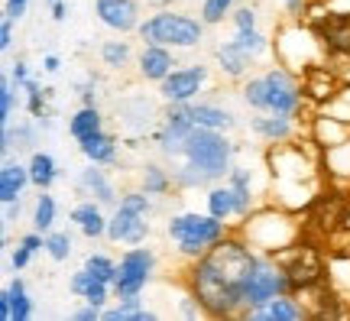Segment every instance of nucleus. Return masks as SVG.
Here are the masks:
<instances>
[{"mask_svg": "<svg viewBox=\"0 0 350 321\" xmlns=\"http://www.w3.org/2000/svg\"><path fill=\"white\" fill-rule=\"evenodd\" d=\"M256 270H260V263L253 259L250 250L237 247V244L214 247L198 263V272H195V292H198L201 305L214 315L234 311L243 302L247 283Z\"/></svg>", "mask_w": 350, "mask_h": 321, "instance_id": "f257e3e1", "label": "nucleus"}, {"mask_svg": "<svg viewBox=\"0 0 350 321\" xmlns=\"http://www.w3.org/2000/svg\"><path fill=\"white\" fill-rule=\"evenodd\" d=\"M185 156H188V162H191L195 169H201L208 179H217V175L227 172L230 146H227V140L217 133V130L195 124V130H191L185 140Z\"/></svg>", "mask_w": 350, "mask_h": 321, "instance_id": "f03ea898", "label": "nucleus"}, {"mask_svg": "<svg viewBox=\"0 0 350 321\" xmlns=\"http://www.w3.org/2000/svg\"><path fill=\"white\" fill-rule=\"evenodd\" d=\"M247 101H250L253 107H260V111L288 117V114L299 107V91H295V85L288 81V75L269 72V75H262V78H256V81L247 85Z\"/></svg>", "mask_w": 350, "mask_h": 321, "instance_id": "7ed1b4c3", "label": "nucleus"}, {"mask_svg": "<svg viewBox=\"0 0 350 321\" xmlns=\"http://www.w3.org/2000/svg\"><path fill=\"white\" fill-rule=\"evenodd\" d=\"M139 36L152 46H195L201 39V23L175 13H159L139 26Z\"/></svg>", "mask_w": 350, "mask_h": 321, "instance_id": "20e7f679", "label": "nucleus"}, {"mask_svg": "<svg viewBox=\"0 0 350 321\" xmlns=\"http://www.w3.org/2000/svg\"><path fill=\"white\" fill-rule=\"evenodd\" d=\"M146 211H150V201L146 195H126L120 201V208L113 214V221L107 224V234L111 240H126V244H139L146 237Z\"/></svg>", "mask_w": 350, "mask_h": 321, "instance_id": "39448f33", "label": "nucleus"}, {"mask_svg": "<svg viewBox=\"0 0 350 321\" xmlns=\"http://www.w3.org/2000/svg\"><path fill=\"white\" fill-rule=\"evenodd\" d=\"M169 234L182 244L185 253H198L201 247L214 244L221 237V218H201V214H182L169 224Z\"/></svg>", "mask_w": 350, "mask_h": 321, "instance_id": "423d86ee", "label": "nucleus"}, {"mask_svg": "<svg viewBox=\"0 0 350 321\" xmlns=\"http://www.w3.org/2000/svg\"><path fill=\"white\" fill-rule=\"evenodd\" d=\"M150 270H152V253L150 250H130V253L120 259V266H117V279H113L117 296L124 298V302L137 298L139 289H143L146 279H150Z\"/></svg>", "mask_w": 350, "mask_h": 321, "instance_id": "0eeeda50", "label": "nucleus"}, {"mask_svg": "<svg viewBox=\"0 0 350 321\" xmlns=\"http://www.w3.org/2000/svg\"><path fill=\"white\" fill-rule=\"evenodd\" d=\"M288 285V279L282 276V272L275 270H266V266H260V270L253 272V279L247 283V292H243V302H250V305H262V302H269V298H275L282 289Z\"/></svg>", "mask_w": 350, "mask_h": 321, "instance_id": "6e6552de", "label": "nucleus"}, {"mask_svg": "<svg viewBox=\"0 0 350 321\" xmlns=\"http://www.w3.org/2000/svg\"><path fill=\"white\" fill-rule=\"evenodd\" d=\"M204 81V68L195 65V68H182V72H172L163 78V94L169 101H188Z\"/></svg>", "mask_w": 350, "mask_h": 321, "instance_id": "1a4fd4ad", "label": "nucleus"}, {"mask_svg": "<svg viewBox=\"0 0 350 321\" xmlns=\"http://www.w3.org/2000/svg\"><path fill=\"white\" fill-rule=\"evenodd\" d=\"M191 130H195V120H191L188 107L172 111V114H169V124H165V130L159 133V143H163L165 153H185V140H188V133H191Z\"/></svg>", "mask_w": 350, "mask_h": 321, "instance_id": "9d476101", "label": "nucleus"}, {"mask_svg": "<svg viewBox=\"0 0 350 321\" xmlns=\"http://www.w3.org/2000/svg\"><path fill=\"white\" fill-rule=\"evenodd\" d=\"M98 16L111 29H133L137 26V3L133 0H98Z\"/></svg>", "mask_w": 350, "mask_h": 321, "instance_id": "9b49d317", "label": "nucleus"}, {"mask_svg": "<svg viewBox=\"0 0 350 321\" xmlns=\"http://www.w3.org/2000/svg\"><path fill=\"white\" fill-rule=\"evenodd\" d=\"M318 33L325 42H331L334 49H347L350 52V13H334L318 23Z\"/></svg>", "mask_w": 350, "mask_h": 321, "instance_id": "f8f14e48", "label": "nucleus"}, {"mask_svg": "<svg viewBox=\"0 0 350 321\" xmlns=\"http://www.w3.org/2000/svg\"><path fill=\"white\" fill-rule=\"evenodd\" d=\"M72 292L85 296L91 305H100V302L107 298V283H104V279H98L91 270H81L75 279H72Z\"/></svg>", "mask_w": 350, "mask_h": 321, "instance_id": "ddd939ff", "label": "nucleus"}, {"mask_svg": "<svg viewBox=\"0 0 350 321\" xmlns=\"http://www.w3.org/2000/svg\"><path fill=\"white\" fill-rule=\"evenodd\" d=\"M172 68V55L163 49V46H152L143 52V59H139V72L146 75V78H165Z\"/></svg>", "mask_w": 350, "mask_h": 321, "instance_id": "4468645a", "label": "nucleus"}, {"mask_svg": "<svg viewBox=\"0 0 350 321\" xmlns=\"http://www.w3.org/2000/svg\"><path fill=\"white\" fill-rule=\"evenodd\" d=\"M26 179H29V172L26 169H20V166H3L0 169V198H3V205H10V201H16V195L23 192Z\"/></svg>", "mask_w": 350, "mask_h": 321, "instance_id": "2eb2a0df", "label": "nucleus"}, {"mask_svg": "<svg viewBox=\"0 0 350 321\" xmlns=\"http://www.w3.org/2000/svg\"><path fill=\"white\" fill-rule=\"evenodd\" d=\"M301 309L292 305L286 298H269V305L260 311H253V321H299Z\"/></svg>", "mask_w": 350, "mask_h": 321, "instance_id": "dca6fc26", "label": "nucleus"}, {"mask_svg": "<svg viewBox=\"0 0 350 321\" xmlns=\"http://www.w3.org/2000/svg\"><path fill=\"white\" fill-rule=\"evenodd\" d=\"M78 143H81V153H85L94 166L113 159V143L104 133H91V136H85V140H78Z\"/></svg>", "mask_w": 350, "mask_h": 321, "instance_id": "f3484780", "label": "nucleus"}, {"mask_svg": "<svg viewBox=\"0 0 350 321\" xmlns=\"http://www.w3.org/2000/svg\"><path fill=\"white\" fill-rule=\"evenodd\" d=\"M29 182H36L39 188H49L55 182V159L49 153H33L29 162Z\"/></svg>", "mask_w": 350, "mask_h": 321, "instance_id": "a211bd4d", "label": "nucleus"}, {"mask_svg": "<svg viewBox=\"0 0 350 321\" xmlns=\"http://www.w3.org/2000/svg\"><path fill=\"white\" fill-rule=\"evenodd\" d=\"M188 114H191V120H195L198 127H211V130H224V127L234 124L227 111H217V107H208V104L188 107Z\"/></svg>", "mask_w": 350, "mask_h": 321, "instance_id": "6ab92c4d", "label": "nucleus"}, {"mask_svg": "<svg viewBox=\"0 0 350 321\" xmlns=\"http://www.w3.org/2000/svg\"><path fill=\"white\" fill-rule=\"evenodd\" d=\"M72 221L81 224V231H85L88 237H98L107 231V224H104V218H100V211L94 208V205H78V208L72 211Z\"/></svg>", "mask_w": 350, "mask_h": 321, "instance_id": "aec40b11", "label": "nucleus"}, {"mask_svg": "<svg viewBox=\"0 0 350 321\" xmlns=\"http://www.w3.org/2000/svg\"><path fill=\"white\" fill-rule=\"evenodd\" d=\"M217 59H221V65H224L230 75H243V68L250 65V52L240 49L237 42H224V46L217 49Z\"/></svg>", "mask_w": 350, "mask_h": 321, "instance_id": "412c9836", "label": "nucleus"}, {"mask_svg": "<svg viewBox=\"0 0 350 321\" xmlns=\"http://www.w3.org/2000/svg\"><path fill=\"white\" fill-rule=\"evenodd\" d=\"M91 133H100V114L88 104L85 111H78L75 117H72V136L75 140H85V136Z\"/></svg>", "mask_w": 350, "mask_h": 321, "instance_id": "4be33fe9", "label": "nucleus"}, {"mask_svg": "<svg viewBox=\"0 0 350 321\" xmlns=\"http://www.w3.org/2000/svg\"><path fill=\"white\" fill-rule=\"evenodd\" d=\"M253 130L262 136H269V140H275V136L282 140V136H288L292 127H288V120L282 114H275V117H256V120H253Z\"/></svg>", "mask_w": 350, "mask_h": 321, "instance_id": "5701e85b", "label": "nucleus"}, {"mask_svg": "<svg viewBox=\"0 0 350 321\" xmlns=\"http://www.w3.org/2000/svg\"><path fill=\"white\" fill-rule=\"evenodd\" d=\"M208 205H211L214 218H227L230 211H237V198H234V188H214L208 195Z\"/></svg>", "mask_w": 350, "mask_h": 321, "instance_id": "b1692460", "label": "nucleus"}, {"mask_svg": "<svg viewBox=\"0 0 350 321\" xmlns=\"http://www.w3.org/2000/svg\"><path fill=\"white\" fill-rule=\"evenodd\" d=\"M81 182H85V185L91 188L100 201H104V205H111V201H113V188L107 185V179H104V172H100V169H94V166H91V169H85Z\"/></svg>", "mask_w": 350, "mask_h": 321, "instance_id": "393cba45", "label": "nucleus"}, {"mask_svg": "<svg viewBox=\"0 0 350 321\" xmlns=\"http://www.w3.org/2000/svg\"><path fill=\"white\" fill-rule=\"evenodd\" d=\"M10 302H13L10 321H26L29 315H33V305H29V298H26V289H23V283H20V279L10 285Z\"/></svg>", "mask_w": 350, "mask_h": 321, "instance_id": "a878e982", "label": "nucleus"}, {"mask_svg": "<svg viewBox=\"0 0 350 321\" xmlns=\"http://www.w3.org/2000/svg\"><path fill=\"white\" fill-rule=\"evenodd\" d=\"M133 302H137V298H130V302H126V305H120V309L104 311V318H107V321H150V318H152V311L137 309Z\"/></svg>", "mask_w": 350, "mask_h": 321, "instance_id": "bb28decb", "label": "nucleus"}, {"mask_svg": "<svg viewBox=\"0 0 350 321\" xmlns=\"http://www.w3.org/2000/svg\"><path fill=\"white\" fill-rule=\"evenodd\" d=\"M85 270H91L98 279H104V283H113V279H117V266H113L107 257H100V253L98 257H88Z\"/></svg>", "mask_w": 350, "mask_h": 321, "instance_id": "cd10ccee", "label": "nucleus"}, {"mask_svg": "<svg viewBox=\"0 0 350 321\" xmlns=\"http://www.w3.org/2000/svg\"><path fill=\"white\" fill-rule=\"evenodd\" d=\"M52 221H55V201H52L49 195H42L36 201V231H49Z\"/></svg>", "mask_w": 350, "mask_h": 321, "instance_id": "c85d7f7f", "label": "nucleus"}, {"mask_svg": "<svg viewBox=\"0 0 350 321\" xmlns=\"http://www.w3.org/2000/svg\"><path fill=\"white\" fill-rule=\"evenodd\" d=\"M234 42H237L240 49H247V52H250V55H256V52H262V49H266V39H262L260 33H256V29H240V33H237V39H234Z\"/></svg>", "mask_w": 350, "mask_h": 321, "instance_id": "c756f323", "label": "nucleus"}, {"mask_svg": "<svg viewBox=\"0 0 350 321\" xmlns=\"http://www.w3.org/2000/svg\"><path fill=\"white\" fill-rule=\"evenodd\" d=\"M46 250H49L52 259H65L68 253H72V237H68V234H49Z\"/></svg>", "mask_w": 350, "mask_h": 321, "instance_id": "7c9ffc66", "label": "nucleus"}, {"mask_svg": "<svg viewBox=\"0 0 350 321\" xmlns=\"http://www.w3.org/2000/svg\"><path fill=\"white\" fill-rule=\"evenodd\" d=\"M230 10V0H204V23H217V20H224V13Z\"/></svg>", "mask_w": 350, "mask_h": 321, "instance_id": "2f4dec72", "label": "nucleus"}, {"mask_svg": "<svg viewBox=\"0 0 350 321\" xmlns=\"http://www.w3.org/2000/svg\"><path fill=\"white\" fill-rule=\"evenodd\" d=\"M126 55H130V49H126L124 42H107L104 46V62L113 65V68H120L126 62Z\"/></svg>", "mask_w": 350, "mask_h": 321, "instance_id": "473e14b6", "label": "nucleus"}, {"mask_svg": "<svg viewBox=\"0 0 350 321\" xmlns=\"http://www.w3.org/2000/svg\"><path fill=\"white\" fill-rule=\"evenodd\" d=\"M234 198H237V211L250 208V188H247V175L234 172Z\"/></svg>", "mask_w": 350, "mask_h": 321, "instance_id": "72a5a7b5", "label": "nucleus"}, {"mask_svg": "<svg viewBox=\"0 0 350 321\" xmlns=\"http://www.w3.org/2000/svg\"><path fill=\"white\" fill-rule=\"evenodd\" d=\"M10 114H13V88H10V81L3 78V81H0V124H7Z\"/></svg>", "mask_w": 350, "mask_h": 321, "instance_id": "f704fd0d", "label": "nucleus"}, {"mask_svg": "<svg viewBox=\"0 0 350 321\" xmlns=\"http://www.w3.org/2000/svg\"><path fill=\"white\" fill-rule=\"evenodd\" d=\"M26 91H29V114L42 117V91H39V85L36 81H26Z\"/></svg>", "mask_w": 350, "mask_h": 321, "instance_id": "c9c22d12", "label": "nucleus"}, {"mask_svg": "<svg viewBox=\"0 0 350 321\" xmlns=\"http://www.w3.org/2000/svg\"><path fill=\"white\" fill-rule=\"evenodd\" d=\"M165 188V179L159 169H146V195H156V192H163Z\"/></svg>", "mask_w": 350, "mask_h": 321, "instance_id": "e433bc0d", "label": "nucleus"}, {"mask_svg": "<svg viewBox=\"0 0 350 321\" xmlns=\"http://www.w3.org/2000/svg\"><path fill=\"white\" fill-rule=\"evenodd\" d=\"M26 3H29V0H7V16H10V20H16V16H23Z\"/></svg>", "mask_w": 350, "mask_h": 321, "instance_id": "4c0bfd02", "label": "nucleus"}, {"mask_svg": "<svg viewBox=\"0 0 350 321\" xmlns=\"http://www.w3.org/2000/svg\"><path fill=\"white\" fill-rule=\"evenodd\" d=\"M29 253H33V250H29V247H23V244H20V250L13 253V266H16V270H23L26 263H29Z\"/></svg>", "mask_w": 350, "mask_h": 321, "instance_id": "58836bf2", "label": "nucleus"}, {"mask_svg": "<svg viewBox=\"0 0 350 321\" xmlns=\"http://www.w3.org/2000/svg\"><path fill=\"white\" fill-rule=\"evenodd\" d=\"M10 42H13L10 20H3V26H0V49H10Z\"/></svg>", "mask_w": 350, "mask_h": 321, "instance_id": "ea45409f", "label": "nucleus"}, {"mask_svg": "<svg viewBox=\"0 0 350 321\" xmlns=\"http://www.w3.org/2000/svg\"><path fill=\"white\" fill-rule=\"evenodd\" d=\"M237 29H253V10H240L237 13Z\"/></svg>", "mask_w": 350, "mask_h": 321, "instance_id": "a19ab883", "label": "nucleus"}, {"mask_svg": "<svg viewBox=\"0 0 350 321\" xmlns=\"http://www.w3.org/2000/svg\"><path fill=\"white\" fill-rule=\"evenodd\" d=\"M23 247H29L33 253H36V250L46 247V244H42V237H39V234H26V237H23Z\"/></svg>", "mask_w": 350, "mask_h": 321, "instance_id": "79ce46f5", "label": "nucleus"}, {"mask_svg": "<svg viewBox=\"0 0 350 321\" xmlns=\"http://www.w3.org/2000/svg\"><path fill=\"white\" fill-rule=\"evenodd\" d=\"M13 81H16V85H26V81H29V78H26V65L23 62L13 65Z\"/></svg>", "mask_w": 350, "mask_h": 321, "instance_id": "37998d69", "label": "nucleus"}, {"mask_svg": "<svg viewBox=\"0 0 350 321\" xmlns=\"http://www.w3.org/2000/svg\"><path fill=\"white\" fill-rule=\"evenodd\" d=\"M75 318H78V321H94V318H98V305H91V309L75 311Z\"/></svg>", "mask_w": 350, "mask_h": 321, "instance_id": "c03bdc74", "label": "nucleus"}, {"mask_svg": "<svg viewBox=\"0 0 350 321\" xmlns=\"http://www.w3.org/2000/svg\"><path fill=\"white\" fill-rule=\"evenodd\" d=\"M52 16H55V20H65V3L62 0H52Z\"/></svg>", "mask_w": 350, "mask_h": 321, "instance_id": "a18cd8bd", "label": "nucleus"}, {"mask_svg": "<svg viewBox=\"0 0 350 321\" xmlns=\"http://www.w3.org/2000/svg\"><path fill=\"white\" fill-rule=\"evenodd\" d=\"M46 68H49V72H59V59H55V55H46Z\"/></svg>", "mask_w": 350, "mask_h": 321, "instance_id": "49530a36", "label": "nucleus"}, {"mask_svg": "<svg viewBox=\"0 0 350 321\" xmlns=\"http://www.w3.org/2000/svg\"><path fill=\"white\" fill-rule=\"evenodd\" d=\"M286 3H288V7H295V3H299V0H286Z\"/></svg>", "mask_w": 350, "mask_h": 321, "instance_id": "de8ad7c7", "label": "nucleus"}]
</instances>
